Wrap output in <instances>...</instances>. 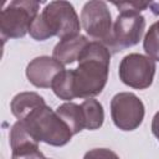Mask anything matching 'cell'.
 Returning <instances> with one entry per match:
<instances>
[{"label":"cell","instance_id":"obj_1","mask_svg":"<svg viewBox=\"0 0 159 159\" xmlns=\"http://www.w3.org/2000/svg\"><path fill=\"white\" fill-rule=\"evenodd\" d=\"M111 51L98 41H89L78 57L73 70V92L76 98H93L102 93L108 81Z\"/></svg>","mask_w":159,"mask_h":159},{"label":"cell","instance_id":"obj_2","mask_svg":"<svg viewBox=\"0 0 159 159\" xmlns=\"http://www.w3.org/2000/svg\"><path fill=\"white\" fill-rule=\"evenodd\" d=\"M81 20L68 1H51L42 12L39 14L29 31L30 36L36 41H45L57 36L60 40L75 37L80 35Z\"/></svg>","mask_w":159,"mask_h":159},{"label":"cell","instance_id":"obj_3","mask_svg":"<svg viewBox=\"0 0 159 159\" xmlns=\"http://www.w3.org/2000/svg\"><path fill=\"white\" fill-rule=\"evenodd\" d=\"M21 122L39 143L43 142L53 147H63L73 135L56 111H52L47 104L36 108Z\"/></svg>","mask_w":159,"mask_h":159},{"label":"cell","instance_id":"obj_4","mask_svg":"<svg viewBox=\"0 0 159 159\" xmlns=\"http://www.w3.org/2000/svg\"><path fill=\"white\" fill-rule=\"evenodd\" d=\"M41 1L34 0H14L7 4L0 15L1 39L24 37L31 29L32 22L39 15Z\"/></svg>","mask_w":159,"mask_h":159},{"label":"cell","instance_id":"obj_5","mask_svg":"<svg viewBox=\"0 0 159 159\" xmlns=\"http://www.w3.org/2000/svg\"><path fill=\"white\" fill-rule=\"evenodd\" d=\"M81 26L93 41L103 43L109 50L112 43L113 24L107 2L101 0L86 2L81 11Z\"/></svg>","mask_w":159,"mask_h":159},{"label":"cell","instance_id":"obj_6","mask_svg":"<svg viewBox=\"0 0 159 159\" xmlns=\"http://www.w3.org/2000/svg\"><path fill=\"white\" fill-rule=\"evenodd\" d=\"M145 114L142 99L130 92H119L111 101V117L117 128L124 132L137 129Z\"/></svg>","mask_w":159,"mask_h":159},{"label":"cell","instance_id":"obj_7","mask_svg":"<svg viewBox=\"0 0 159 159\" xmlns=\"http://www.w3.org/2000/svg\"><path fill=\"white\" fill-rule=\"evenodd\" d=\"M155 61L140 53H129L119 63L120 81L135 89H145L152 86L155 75Z\"/></svg>","mask_w":159,"mask_h":159},{"label":"cell","instance_id":"obj_8","mask_svg":"<svg viewBox=\"0 0 159 159\" xmlns=\"http://www.w3.org/2000/svg\"><path fill=\"white\" fill-rule=\"evenodd\" d=\"M145 30V17L140 14L119 12L113 24L111 53H117L132 46H135Z\"/></svg>","mask_w":159,"mask_h":159},{"label":"cell","instance_id":"obj_9","mask_svg":"<svg viewBox=\"0 0 159 159\" xmlns=\"http://www.w3.org/2000/svg\"><path fill=\"white\" fill-rule=\"evenodd\" d=\"M65 65L50 56H40L31 60L26 67V77L37 88H51L55 77L62 72Z\"/></svg>","mask_w":159,"mask_h":159},{"label":"cell","instance_id":"obj_10","mask_svg":"<svg viewBox=\"0 0 159 159\" xmlns=\"http://www.w3.org/2000/svg\"><path fill=\"white\" fill-rule=\"evenodd\" d=\"M9 142L12 159H43L45 155L39 148V142L29 133L21 120H17L10 129Z\"/></svg>","mask_w":159,"mask_h":159},{"label":"cell","instance_id":"obj_11","mask_svg":"<svg viewBox=\"0 0 159 159\" xmlns=\"http://www.w3.org/2000/svg\"><path fill=\"white\" fill-rule=\"evenodd\" d=\"M88 42L87 37L81 34L75 37L60 40L52 51V57L62 65H71L75 61H78L80 55Z\"/></svg>","mask_w":159,"mask_h":159},{"label":"cell","instance_id":"obj_12","mask_svg":"<svg viewBox=\"0 0 159 159\" xmlns=\"http://www.w3.org/2000/svg\"><path fill=\"white\" fill-rule=\"evenodd\" d=\"M46 102L43 97H41L36 92H21L17 93L10 103L11 113L17 118V120L25 119L31 112H34L36 108L45 106Z\"/></svg>","mask_w":159,"mask_h":159},{"label":"cell","instance_id":"obj_13","mask_svg":"<svg viewBox=\"0 0 159 159\" xmlns=\"http://www.w3.org/2000/svg\"><path fill=\"white\" fill-rule=\"evenodd\" d=\"M56 113L66 123L73 135L78 134L82 129H84V116L81 104L66 102L57 107Z\"/></svg>","mask_w":159,"mask_h":159},{"label":"cell","instance_id":"obj_14","mask_svg":"<svg viewBox=\"0 0 159 159\" xmlns=\"http://www.w3.org/2000/svg\"><path fill=\"white\" fill-rule=\"evenodd\" d=\"M81 107L84 116V129H99L104 122V111L99 101L94 98H87L81 103Z\"/></svg>","mask_w":159,"mask_h":159},{"label":"cell","instance_id":"obj_15","mask_svg":"<svg viewBox=\"0 0 159 159\" xmlns=\"http://www.w3.org/2000/svg\"><path fill=\"white\" fill-rule=\"evenodd\" d=\"M51 89L60 99L67 102L75 99L76 97L73 92V70H63L62 72H60L55 77L51 84Z\"/></svg>","mask_w":159,"mask_h":159},{"label":"cell","instance_id":"obj_16","mask_svg":"<svg viewBox=\"0 0 159 159\" xmlns=\"http://www.w3.org/2000/svg\"><path fill=\"white\" fill-rule=\"evenodd\" d=\"M143 48L148 57L159 61V27L154 22L147 31L143 40Z\"/></svg>","mask_w":159,"mask_h":159},{"label":"cell","instance_id":"obj_17","mask_svg":"<svg viewBox=\"0 0 159 159\" xmlns=\"http://www.w3.org/2000/svg\"><path fill=\"white\" fill-rule=\"evenodd\" d=\"M113 5L118 9L119 12H133L140 14V11L145 9H152L154 2H143V1H123V2H113Z\"/></svg>","mask_w":159,"mask_h":159},{"label":"cell","instance_id":"obj_18","mask_svg":"<svg viewBox=\"0 0 159 159\" xmlns=\"http://www.w3.org/2000/svg\"><path fill=\"white\" fill-rule=\"evenodd\" d=\"M83 159H119L118 154L107 148H94L88 150Z\"/></svg>","mask_w":159,"mask_h":159},{"label":"cell","instance_id":"obj_19","mask_svg":"<svg viewBox=\"0 0 159 159\" xmlns=\"http://www.w3.org/2000/svg\"><path fill=\"white\" fill-rule=\"evenodd\" d=\"M152 133L159 142V112H157L152 119Z\"/></svg>","mask_w":159,"mask_h":159},{"label":"cell","instance_id":"obj_20","mask_svg":"<svg viewBox=\"0 0 159 159\" xmlns=\"http://www.w3.org/2000/svg\"><path fill=\"white\" fill-rule=\"evenodd\" d=\"M155 24H157V25H158V27H159V20H158V21H157Z\"/></svg>","mask_w":159,"mask_h":159},{"label":"cell","instance_id":"obj_21","mask_svg":"<svg viewBox=\"0 0 159 159\" xmlns=\"http://www.w3.org/2000/svg\"><path fill=\"white\" fill-rule=\"evenodd\" d=\"M43 159H47V158H43Z\"/></svg>","mask_w":159,"mask_h":159}]
</instances>
